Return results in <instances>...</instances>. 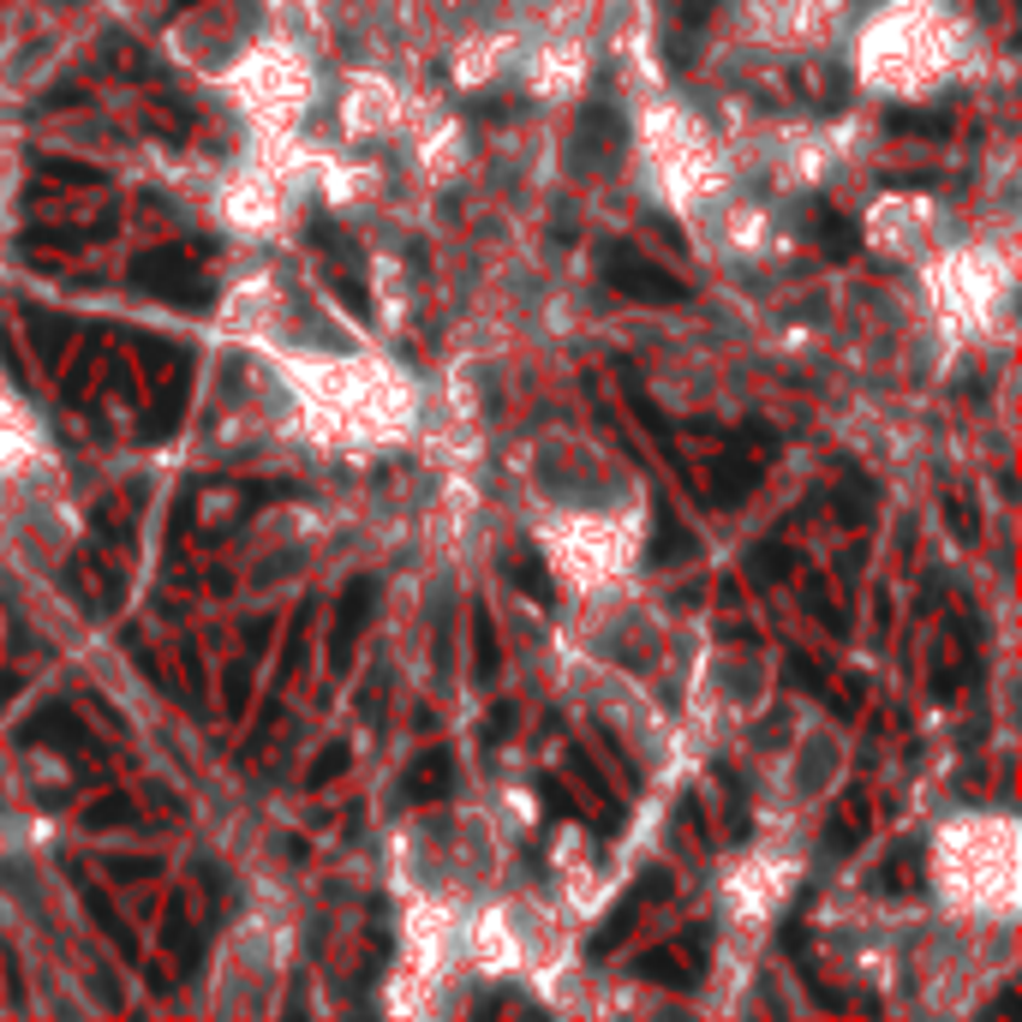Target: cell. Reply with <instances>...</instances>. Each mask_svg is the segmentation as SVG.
Returning <instances> with one entry per match:
<instances>
[{
    "label": "cell",
    "mask_w": 1022,
    "mask_h": 1022,
    "mask_svg": "<svg viewBox=\"0 0 1022 1022\" xmlns=\"http://www.w3.org/2000/svg\"><path fill=\"white\" fill-rule=\"evenodd\" d=\"M611 281L622 293H640V300H681V288L670 275H658L651 263H634L628 251H611Z\"/></svg>",
    "instance_id": "cell-1"
},
{
    "label": "cell",
    "mask_w": 1022,
    "mask_h": 1022,
    "mask_svg": "<svg viewBox=\"0 0 1022 1022\" xmlns=\"http://www.w3.org/2000/svg\"><path fill=\"white\" fill-rule=\"evenodd\" d=\"M138 275H144V288H161L174 300H198V275H191V258H180V251H161Z\"/></svg>",
    "instance_id": "cell-2"
},
{
    "label": "cell",
    "mask_w": 1022,
    "mask_h": 1022,
    "mask_svg": "<svg viewBox=\"0 0 1022 1022\" xmlns=\"http://www.w3.org/2000/svg\"><path fill=\"white\" fill-rule=\"evenodd\" d=\"M442 778H449V760H442V753H431V760H425L419 772H413V795H437V790H442Z\"/></svg>",
    "instance_id": "cell-3"
}]
</instances>
